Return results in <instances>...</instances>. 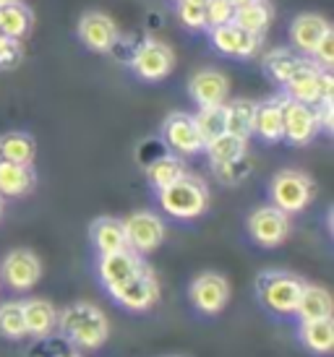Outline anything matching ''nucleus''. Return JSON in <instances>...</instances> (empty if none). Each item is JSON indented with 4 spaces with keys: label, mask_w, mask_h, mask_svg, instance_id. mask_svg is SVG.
I'll list each match as a JSON object with an SVG mask.
<instances>
[{
    "label": "nucleus",
    "mask_w": 334,
    "mask_h": 357,
    "mask_svg": "<svg viewBox=\"0 0 334 357\" xmlns=\"http://www.w3.org/2000/svg\"><path fill=\"white\" fill-rule=\"evenodd\" d=\"M58 328L79 349H97L110 337V324L105 313L92 303H71L58 313Z\"/></svg>",
    "instance_id": "1"
},
{
    "label": "nucleus",
    "mask_w": 334,
    "mask_h": 357,
    "mask_svg": "<svg viewBox=\"0 0 334 357\" xmlns=\"http://www.w3.org/2000/svg\"><path fill=\"white\" fill-rule=\"evenodd\" d=\"M159 206L173 219H198L209 208V188L194 175H180L175 183L157 190Z\"/></svg>",
    "instance_id": "2"
},
{
    "label": "nucleus",
    "mask_w": 334,
    "mask_h": 357,
    "mask_svg": "<svg viewBox=\"0 0 334 357\" xmlns=\"http://www.w3.org/2000/svg\"><path fill=\"white\" fill-rule=\"evenodd\" d=\"M303 284V279L290 274V271H264L256 279L259 300L275 316H293Z\"/></svg>",
    "instance_id": "3"
},
{
    "label": "nucleus",
    "mask_w": 334,
    "mask_h": 357,
    "mask_svg": "<svg viewBox=\"0 0 334 357\" xmlns=\"http://www.w3.org/2000/svg\"><path fill=\"white\" fill-rule=\"evenodd\" d=\"M282 86H285L287 100L303 102V105H311V107H314L316 102L332 100L334 79L326 68H319L314 60L305 58L303 66L295 70Z\"/></svg>",
    "instance_id": "4"
},
{
    "label": "nucleus",
    "mask_w": 334,
    "mask_h": 357,
    "mask_svg": "<svg viewBox=\"0 0 334 357\" xmlns=\"http://www.w3.org/2000/svg\"><path fill=\"white\" fill-rule=\"evenodd\" d=\"M314 193H316L314 183L300 169H279L275 178H272V185H269L272 206L282 208L285 214L303 211L311 204Z\"/></svg>",
    "instance_id": "5"
},
{
    "label": "nucleus",
    "mask_w": 334,
    "mask_h": 357,
    "mask_svg": "<svg viewBox=\"0 0 334 357\" xmlns=\"http://www.w3.org/2000/svg\"><path fill=\"white\" fill-rule=\"evenodd\" d=\"M108 295L126 310H149L159 300V282L154 271L144 264L131 279L110 287Z\"/></svg>",
    "instance_id": "6"
},
{
    "label": "nucleus",
    "mask_w": 334,
    "mask_h": 357,
    "mask_svg": "<svg viewBox=\"0 0 334 357\" xmlns=\"http://www.w3.org/2000/svg\"><path fill=\"white\" fill-rule=\"evenodd\" d=\"M248 235L261 248H277L290 235V214L277 206H259L248 217Z\"/></svg>",
    "instance_id": "7"
},
{
    "label": "nucleus",
    "mask_w": 334,
    "mask_h": 357,
    "mask_svg": "<svg viewBox=\"0 0 334 357\" xmlns=\"http://www.w3.org/2000/svg\"><path fill=\"white\" fill-rule=\"evenodd\" d=\"M126 229V245L138 256H147L157 250L165 240V222L152 211H136L123 222Z\"/></svg>",
    "instance_id": "8"
},
{
    "label": "nucleus",
    "mask_w": 334,
    "mask_h": 357,
    "mask_svg": "<svg viewBox=\"0 0 334 357\" xmlns=\"http://www.w3.org/2000/svg\"><path fill=\"white\" fill-rule=\"evenodd\" d=\"M188 298H191V303H194V307H196L198 313L217 316V313L225 310L227 300H230V284H227V279L222 277V274L204 271V274H198V277L191 282Z\"/></svg>",
    "instance_id": "9"
},
{
    "label": "nucleus",
    "mask_w": 334,
    "mask_h": 357,
    "mask_svg": "<svg viewBox=\"0 0 334 357\" xmlns=\"http://www.w3.org/2000/svg\"><path fill=\"white\" fill-rule=\"evenodd\" d=\"M162 144L177 157H196L204 151V141L198 136L194 115L188 112H173L162 126Z\"/></svg>",
    "instance_id": "10"
},
{
    "label": "nucleus",
    "mask_w": 334,
    "mask_h": 357,
    "mask_svg": "<svg viewBox=\"0 0 334 357\" xmlns=\"http://www.w3.org/2000/svg\"><path fill=\"white\" fill-rule=\"evenodd\" d=\"M40 277H42L40 258L27 248L10 250L8 256L3 258V264H0V279H3L10 289H16V292L31 289L40 282Z\"/></svg>",
    "instance_id": "11"
},
{
    "label": "nucleus",
    "mask_w": 334,
    "mask_h": 357,
    "mask_svg": "<svg viewBox=\"0 0 334 357\" xmlns=\"http://www.w3.org/2000/svg\"><path fill=\"white\" fill-rule=\"evenodd\" d=\"M173 63H175L173 50L159 40L141 42L136 52H133V58H131L133 73L144 81H162L173 70Z\"/></svg>",
    "instance_id": "12"
},
{
    "label": "nucleus",
    "mask_w": 334,
    "mask_h": 357,
    "mask_svg": "<svg viewBox=\"0 0 334 357\" xmlns=\"http://www.w3.org/2000/svg\"><path fill=\"white\" fill-rule=\"evenodd\" d=\"M319 133L314 107L295 100H282V139L293 146H305Z\"/></svg>",
    "instance_id": "13"
},
{
    "label": "nucleus",
    "mask_w": 334,
    "mask_h": 357,
    "mask_svg": "<svg viewBox=\"0 0 334 357\" xmlns=\"http://www.w3.org/2000/svg\"><path fill=\"white\" fill-rule=\"evenodd\" d=\"M79 40L87 45L89 50L108 52L118 45L120 34H118L115 21L110 19V16L99 13V10H89L79 21Z\"/></svg>",
    "instance_id": "14"
},
{
    "label": "nucleus",
    "mask_w": 334,
    "mask_h": 357,
    "mask_svg": "<svg viewBox=\"0 0 334 357\" xmlns=\"http://www.w3.org/2000/svg\"><path fill=\"white\" fill-rule=\"evenodd\" d=\"M209 40L215 45V50H219L222 55H235V58H251L261 47L259 34H248L246 29H240L233 21L209 29Z\"/></svg>",
    "instance_id": "15"
},
{
    "label": "nucleus",
    "mask_w": 334,
    "mask_h": 357,
    "mask_svg": "<svg viewBox=\"0 0 334 357\" xmlns=\"http://www.w3.org/2000/svg\"><path fill=\"white\" fill-rule=\"evenodd\" d=\"M188 94L194 97V102H196L198 107L225 105L227 94H230V81L219 70L204 68L191 76V81H188Z\"/></svg>",
    "instance_id": "16"
},
{
    "label": "nucleus",
    "mask_w": 334,
    "mask_h": 357,
    "mask_svg": "<svg viewBox=\"0 0 334 357\" xmlns=\"http://www.w3.org/2000/svg\"><path fill=\"white\" fill-rule=\"evenodd\" d=\"M144 266V261L138 253H133L131 248L115 250V253H102L97 261V274L99 282L105 284V289L115 287L120 282H126L136 274L138 268Z\"/></svg>",
    "instance_id": "17"
},
{
    "label": "nucleus",
    "mask_w": 334,
    "mask_h": 357,
    "mask_svg": "<svg viewBox=\"0 0 334 357\" xmlns=\"http://www.w3.org/2000/svg\"><path fill=\"white\" fill-rule=\"evenodd\" d=\"M326 31H332V26H329V21H326L324 16L303 13V16H298V19L293 21V26H290V40H293V47L298 52L311 55Z\"/></svg>",
    "instance_id": "18"
},
{
    "label": "nucleus",
    "mask_w": 334,
    "mask_h": 357,
    "mask_svg": "<svg viewBox=\"0 0 334 357\" xmlns=\"http://www.w3.org/2000/svg\"><path fill=\"white\" fill-rule=\"evenodd\" d=\"M21 307H24L27 337L45 339L58 328V310H55V305L48 303V300H42V298L27 300V303H21Z\"/></svg>",
    "instance_id": "19"
},
{
    "label": "nucleus",
    "mask_w": 334,
    "mask_h": 357,
    "mask_svg": "<svg viewBox=\"0 0 334 357\" xmlns=\"http://www.w3.org/2000/svg\"><path fill=\"white\" fill-rule=\"evenodd\" d=\"M282 100L285 97H275L256 105L254 112V136L277 144L282 141Z\"/></svg>",
    "instance_id": "20"
},
{
    "label": "nucleus",
    "mask_w": 334,
    "mask_h": 357,
    "mask_svg": "<svg viewBox=\"0 0 334 357\" xmlns=\"http://www.w3.org/2000/svg\"><path fill=\"white\" fill-rule=\"evenodd\" d=\"M298 339L305 349L314 355H329L334 349V321L332 318H316L298 324Z\"/></svg>",
    "instance_id": "21"
},
{
    "label": "nucleus",
    "mask_w": 334,
    "mask_h": 357,
    "mask_svg": "<svg viewBox=\"0 0 334 357\" xmlns=\"http://www.w3.org/2000/svg\"><path fill=\"white\" fill-rule=\"evenodd\" d=\"M34 188V169L31 165H16L0 159V196L3 199H19Z\"/></svg>",
    "instance_id": "22"
},
{
    "label": "nucleus",
    "mask_w": 334,
    "mask_h": 357,
    "mask_svg": "<svg viewBox=\"0 0 334 357\" xmlns=\"http://www.w3.org/2000/svg\"><path fill=\"white\" fill-rule=\"evenodd\" d=\"M332 310H334L332 295L324 287H319V284H303L293 316H298V321H316V318H332Z\"/></svg>",
    "instance_id": "23"
},
{
    "label": "nucleus",
    "mask_w": 334,
    "mask_h": 357,
    "mask_svg": "<svg viewBox=\"0 0 334 357\" xmlns=\"http://www.w3.org/2000/svg\"><path fill=\"white\" fill-rule=\"evenodd\" d=\"M89 235H92V245L97 248V253H115V250H123L128 248L126 245V229H123V219H115V217H99L92 229H89Z\"/></svg>",
    "instance_id": "24"
},
{
    "label": "nucleus",
    "mask_w": 334,
    "mask_h": 357,
    "mask_svg": "<svg viewBox=\"0 0 334 357\" xmlns=\"http://www.w3.org/2000/svg\"><path fill=\"white\" fill-rule=\"evenodd\" d=\"M272 21V6L266 0H246L235 6V13H233V24H238L240 29H246L248 34H264L266 26Z\"/></svg>",
    "instance_id": "25"
},
{
    "label": "nucleus",
    "mask_w": 334,
    "mask_h": 357,
    "mask_svg": "<svg viewBox=\"0 0 334 357\" xmlns=\"http://www.w3.org/2000/svg\"><path fill=\"white\" fill-rule=\"evenodd\" d=\"M254 112L256 102L251 100H233L225 102V128L238 139H251L254 136Z\"/></svg>",
    "instance_id": "26"
},
{
    "label": "nucleus",
    "mask_w": 334,
    "mask_h": 357,
    "mask_svg": "<svg viewBox=\"0 0 334 357\" xmlns=\"http://www.w3.org/2000/svg\"><path fill=\"white\" fill-rule=\"evenodd\" d=\"M180 175H186V165H183V159L175 157V154H159L157 159H152L147 165V178L152 183V188L159 190L170 185V183H175Z\"/></svg>",
    "instance_id": "27"
},
{
    "label": "nucleus",
    "mask_w": 334,
    "mask_h": 357,
    "mask_svg": "<svg viewBox=\"0 0 334 357\" xmlns=\"http://www.w3.org/2000/svg\"><path fill=\"white\" fill-rule=\"evenodd\" d=\"M34 154H37V144L29 133H21V130H13V133H6L0 136V157L6 162H16V165H31L34 162Z\"/></svg>",
    "instance_id": "28"
},
{
    "label": "nucleus",
    "mask_w": 334,
    "mask_h": 357,
    "mask_svg": "<svg viewBox=\"0 0 334 357\" xmlns=\"http://www.w3.org/2000/svg\"><path fill=\"white\" fill-rule=\"evenodd\" d=\"M31 29V10L24 3L0 6V34L10 40H24Z\"/></svg>",
    "instance_id": "29"
},
{
    "label": "nucleus",
    "mask_w": 334,
    "mask_h": 357,
    "mask_svg": "<svg viewBox=\"0 0 334 357\" xmlns=\"http://www.w3.org/2000/svg\"><path fill=\"white\" fill-rule=\"evenodd\" d=\"M204 151L209 154L212 165H227V162H238L246 157V139H238L233 133H222L215 141H209Z\"/></svg>",
    "instance_id": "30"
},
{
    "label": "nucleus",
    "mask_w": 334,
    "mask_h": 357,
    "mask_svg": "<svg viewBox=\"0 0 334 357\" xmlns=\"http://www.w3.org/2000/svg\"><path fill=\"white\" fill-rule=\"evenodd\" d=\"M303 63H305V58H298L293 50L279 47V50H272L264 58V68H266V73L277 81V84H285V81L290 79V76H293L295 70L300 68Z\"/></svg>",
    "instance_id": "31"
},
{
    "label": "nucleus",
    "mask_w": 334,
    "mask_h": 357,
    "mask_svg": "<svg viewBox=\"0 0 334 357\" xmlns=\"http://www.w3.org/2000/svg\"><path fill=\"white\" fill-rule=\"evenodd\" d=\"M194 123H196V130L204 146L209 141H215L217 136L227 133L225 128V105H215V107H198V112L194 115Z\"/></svg>",
    "instance_id": "32"
},
{
    "label": "nucleus",
    "mask_w": 334,
    "mask_h": 357,
    "mask_svg": "<svg viewBox=\"0 0 334 357\" xmlns=\"http://www.w3.org/2000/svg\"><path fill=\"white\" fill-rule=\"evenodd\" d=\"M0 337L13 339V342H19V339L27 337L24 307H21V303H16V300L0 305Z\"/></svg>",
    "instance_id": "33"
},
{
    "label": "nucleus",
    "mask_w": 334,
    "mask_h": 357,
    "mask_svg": "<svg viewBox=\"0 0 334 357\" xmlns=\"http://www.w3.org/2000/svg\"><path fill=\"white\" fill-rule=\"evenodd\" d=\"M204 6L207 0H177V16L188 29H207L204 19Z\"/></svg>",
    "instance_id": "34"
},
{
    "label": "nucleus",
    "mask_w": 334,
    "mask_h": 357,
    "mask_svg": "<svg viewBox=\"0 0 334 357\" xmlns=\"http://www.w3.org/2000/svg\"><path fill=\"white\" fill-rule=\"evenodd\" d=\"M233 13H235V6H233L230 0H207V6H204L207 29H215V26L230 24V21H233Z\"/></svg>",
    "instance_id": "35"
},
{
    "label": "nucleus",
    "mask_w": 334,
    "mask_h": 357,
    "mask_svg": "<svg viewBox=\"0 0 334 357\" xmlns=\"http://www.w3.org/2000/svg\"><path fill=\"white\" fill-rule=\"evenodd\" d=\"M212 169L222 183H240L248 175L246 157L238 159V162H227V165H212Z\"/></svg>",
    "instance_id": "36"
},
{
    "label": "nucleus",
    "mask_w": 334,
    "mask_h": 357,
    "mask_svg": "<svg viewBox=\"0 0 334 357\" xmlns=\"http://www.w3.org/2000/svg\"><path fill=\"white\" fill-rule=\"evenodd\" d=\"M311 60H314L319 68H332L334 66V31H326L321 42L316 45V50L311 52Z\"/></svg>",
    "instance_id": "37"
},
{
    "label": "nucleus",
    "mask_w": 334,
    "mask_h": 357,
    "mask_svg": "<svg viewBox=\"0 0 334 357\" xmlns=\"http://www.w3.org/2000/svg\"><path fill=\"white\" fill-rule=\"evenodd\" d=\"M314 115H316V123H319V130L332 133V128H334V105H332V100L316 102Z\"/></svg>",
    "instance_id": "38"
},
{
    "label": "nucleus",
    "mask_w": 334,
    "mask_h": 357,
    "mask_svg": "<svg viewBox=\"0 0 334 357\" xmlns=\"http://www.w3.org/2000/svg\"><path fill=\"white\" fill-rule=\"evenodd\" d=\"M21 40H8L6 50L0 52V68H16L21 63Z\"/></svg>",
    "instance_id": "39"
},
{
    "label": "nucleus",
    "mask_w": 334,
    "mask_h": 357,
    "mask_svg": "<svg viewBox=\"0 0 334 357\" xmlns=\"http://www.w3.org/2000/svg\"><path fill=\"white\" fill-rule=\"evenodd\" d=\"M52 357H81L79 352H73V349H60V352H55Z\"/></svg>",
    "instance_id": "40"
},
{
    "label": "nucleus",
    "mask_w": 334,
    "mask_h": 357,
    "mask_svg": "<svg viewBox=\"0 0 334 357\" xmlns=\"http://www.w3.org/2000/svg\"><path fill=\"white\" fill-rule=\"evenodd\" d=\"M8 40H10V37H6V34H0V52L6 50V45H8Z\"/></svg>",
    "instance_id": "41"
},
{
    "label": "nucleus",
    "mask_w": 334,
    "mask_h": 357,
    "mask_svg": "<svg viewBox=\"0 0 334 357\" xmlns=\"http://www.w3.org/2000/svg\"><path fill=\"white\" fill-rule=\"evenodd\" d=\"M10 3H24V0H0V6H10Z\"/></svg>",
    "instance_id": "42"
},
{
    "label": "nucleus",
    "mask_w": 334,
    "mask_h": 357,
    "mask_svg": "<svg viewBox=\"0 0 334 357\" xmlns=\"http://www.w3.org/2000/svg\"><path fill=\"white\" fill-rule=\"evenodd\" d=\"M0 217H3V196H0Z\"/></svg>",
    "instance_id": "43"
},
{
    "label": "nucleus",
    "mask_w": 334,
    "mask_h": 357,
    "mask_svg": "<svg viewBox=\"0 0 334 357\" xmlns=\"http://www.w3.org/2000/svg\"><path fill=\"white\" fill-rule=\"evenodd\" d=\"M175 357H188V355H175Z\"/></svg>",
    "instance_id": "44"
},
{
    "label": "nucleus",
    "mask_w": 334,
    "mask_h": 357,
    "mask_svg": "<svg viewBox=\"0 0 334 357\" xmlns=\"http://www.w3.org/2000/svg\"><path fill=\"white\" fill-rule=\"evenodd\" d=\"M0 159H3V157H0Z\"/></svg>",
    "instance_id": "45"
}]
</instances>
